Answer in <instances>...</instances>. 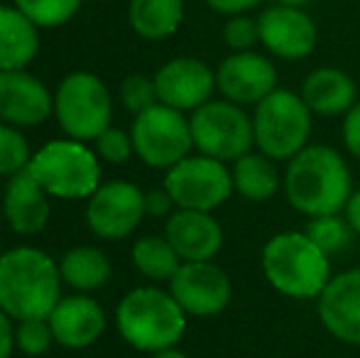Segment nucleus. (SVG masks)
Returning <instances> with one entry per match:
<instances>
[{
  "mask_svg": "<svg viewBox=\"0 0 360 358\" xmlns=\"http://www.w3.org/2000/svg\"><path fill=\"white\" fill-rule=\"evenodd\" d=\"M184 0H130L128 23L143 39H165L179 30Z\"/></svg>",
  "mask_w": 360,
  "mask_h": 358,
  "instance_id": "b1692460",
  "label": "nucleus"
},
{
  "mask_svg": "<svg viewBox=\"0 0 360 358\" xmlns=\"http://www.w3.org/2000/svg\"><path fill=\"white\" fill-rule=\"evenodd\" d=\"M120 101H123L125 110H130L133 115L145 113L147 108L160 103L157 96L155 77H145V74H130L120 84Z\"/></svg>",
  "mask_w": 360,
  "mask_h": 358,
  "instance_id": "c756f323",
  "label": "nucleus"
},
{
  "mask_svg": "<svg viewBox=\"0 0 360 358\" xmlns=\"http://www.w3.org/2000/svg\"><path fill=\"white\" fill-rule=\"evenodd\" d=\"M133 153H135V148H133L130 133H125V130H120V128H113V125L105 128L103 133L96 138V155L110 165L128 162Z\"/></svg>",
  "mask_w": 360,
  "mask_h": 358,
  "instance_id": "473e14b6",
  "label": "nucleus"
},
{
  "mask_svg": "<svg viewBox=\"0 0 360 358\" xmlns=\"http://www.w3.org/2000/svg\"><path fill=\"white\" fill-rule=\"evenodd\" d=\"M15 8L37 27H59L79 13L81 0H15Z\"/></svg>",
  "mask_w": 360,
  "mask_h": 358,
  "instance_id": "cd10ccee",
  "label": "nucleus"
},
{
  "mask_svg": "<svg viewBox=\"0 0 360 358\" xmlns=\"http://www.w3.org/2000/svg\"><path fill=\"white\" fill-rule=\"evenodd\" d=\"M54 110V98L44 82L25 69L0 72V120L15 128H34Z\"/></svg>",
  "mask_w": 360,
  "mask_h": 358,
  "instance_id": "f3484780",
  "label": "nucleus"
},
{
  "mask_svg": "<svg viewBox=\"0 0 360 358\" xmlns=\"http://www.w3.org/2000/svg\"><path fill=\"white\" fill-rule=\"evenodd\" d=\"M314 130V113L302 94L277 87L255 106L252 133L255 150L275 162H289L309 145Z\"/></svg>",
  "mask_w": 360,
  "mask_h": 358,
  "instance_id": "39448f33",
  "label": "nucleus"
},
{
  "mask_svg": "<svg viewBox=\"0 0 360 358\" xmlns=\"http://www.w3.org/2000/svg\"><path fill=\"white\" fill-rule=\"evenodd\" d=\"M135 155L155 170H169L184 158H189L194 140H191L189 118L176 108L165 103H157L147 108L145 113L135 115L133 130Z\"/></svg>",
  "mask_w": 360,
  "mask_h": 358,
  "instance_id": "1a4fd4ad",
  "label": "nucleus"
},
{
  "mask_svg": "<svg viewBox=\"0 0 360 358\" xmlns=\"http://www.w3.org/2000/svg\"><path fill=\"white\" fill-rule=\"evenodd\" d=\"M343 216H346L348 226L353 229V234L360 238V189H356L348 199L346 209H343Z\"/></svg>",
  "mask_w": 360,
  "mask_h": 358,
  "instance_id": "4c0bfd02",
  "label": "nucleus"
},
{
  "mask_svg": "<svg viewBox=\"0 0 360 358\" xmlns=\"http://www.w3.org/2000/svg\"><path fill=\"white\" fill-rule=\"evenodd\" d=\"M165 238L181 263L214 260L223 248V229L211 211L176 209L165 224Z\"/></svg>",
  "mask_w": 360,
  "mask_h": 358,
  "instance_id": "a211bd4d",
  "label": "nucleus"
},
{
  "mask_svg": "<svg viewBox=\"0 0 360 358\" xmlns=\"http://www.w3.org/2000/svg\"><path fill=\"white\" fill-rule=\"evenodd\" d=\"M341 138L346 150L353 155L356 160H360V101L343 115V125H341Z\"/></svg>",
  "mask_w": 360,
  "mask_h": 358,
  "instance_id": "72a5a7b5",
  "label": "nucleus"
},
{
  "mask_svg": "<svg viewBox=\"0 0 360 358\" xmlns=\"http://www.w3.org/2000/svg\"><path fill=\"white\" fill-rule=\"evenodd\" d=\"M133 265L152 282H169L179 270L181 258L165 236H145L133 245Z\"/></svg>",
  "mask_w": 360,
  "mask_h": 358,
  "instance_id": "a878e982",
  "label": "nucleus"
},
{
  "mask_svg": "<svg viewBox=\"0 0 360 358\" xmlns=\"http://www.w3.org/2000/svg\"><path fill=\"white\" fill-rule=\"evenodd\" d=\"M27 170L49 196L81 199L98 189L101 165L81 140H52L34 153Z\"/></svg>",
  "mask_w": 360,
  "mask_h": 358,
  "instance_id": "423d86ee",
  "label": "nucleus"
},
{
  "mask_svg": "<svg viewBox=\"0 0 360 358\" xmlns=\"http://www.w3.org/2000/svg\"><path fill=\"white\" fill-rule=\"evenodd\" d=\"M316 314L336 341L360 346V268L343 270L328 280L316 297Z\"/></svg>",
  "mask_w": 360,
  "mask_h": 358,
  "instance_id": "dca6fc26",
  "label": "nucleus"
},
{
  "mask_svg": "<svg viewBox=\"0 0 360 358\" xmlns=\"http://www.w3.org/2000/svg\"><path fill=\"white\" fill-rule=\"evenodd\" d=\"M216 89L236 106H257L277 89V67L255 49L231 52L216 69Z\"/></svg>",
  "mask_w": 360,
  "mask_h": 358,
  "instance_id": "4468645a",
  "label": "nucleus"
},
{
  "mask_svg": "<svg viewBox=\"0 0 360 358\" xmlns=\"http://www.w3.org/2000/svg\"><path fill=\"white\" fill-rule=\"evenodd\" d=\"M223 42L231 52H248L255 44H260V30H257V18H250L248 13L231 15L223 25Z\"/></svg>",
  "mask_w": 360,
  "mask_h": 358,
  "instance_id": "2f4dec72",
  "label": "nucleus"
},
{
  "mask_svg": "<svg viewBox=\"0 0 360 358\" xmlns=\"http://www.w3.org/2000/svg\"><path fill=\"white\" fill-rule=\"evenodd\" d=\"M44 186L34 179L30 170L13 174L5 186L3 214L15 234L34 236L47 226L49 219V199Z\"/></svg>",
  "mask_w": 360,
  "mask_h": 358,
  "instance_id": "aec40b11",
  "label": "nucleus"
},
{
  "mask_svg": "<svg viewBox=\"0 0 360 358\" xmlns=\"http://www.w3.org/2000/svg\"><path fill=\"white\" fill-rule=\"evenodd\" d=\"M5 255V250H3V241H0V258Z\"/></svg>",
  "mask_w": 360,
  "mask_h": 358,
  "instance_id": "a19ab883",
  "label": "nucleus"
},
{
  "mask_svg": "<svg viewBox=\"0 0 360 358\" xmlns=\"http://www.w3.org/2000/svg\"><path fill=\"white\" fill-rule=\"evenodd\" d=\"M233 174V189L245 201L252 204H265L275 199L277 191L285 184V174H280L277 162L262 153H248L238 158L231 167Z\"/></svg>",
  "mask_w": 360,
  "mask_h": 358,
  "instance_id": "5701e85b",
  "label": "nucleus"
},
{
  "mask_svg": "<svg viewBox=\"0 0 360 358\" xmlns=\"http://www.w3.org/2000/svg\"><path fill=\"white\" fill-rule=\"evenodd\" d=\"M265 280L289 300H316L333 277L326 255L307 231H280L262 248Z\"/></svg>",
  "mask_w": 360,
  "mask_h": 358,
  "instance_id": "7ed1b4c3",
  "label": "nucleus"
},
{
  "mask_svg": "<svg viewBox=\"0 0 360 358\" xmlns=\"http://www.w3.org/2000/svg\"><path fill=\"white\" fill-rule=\"evenodd\" d=\"M52 326L49 319H22L15 326V344L25 356H42L52 349Z\"/></svg>",
  "mask_w": 360,
  "mask_h": 358,
  "instance_id": "7c9ffc66",
  "label": "nucleus"
},
{
  "mask_svg": "<svg viewBox=\"0 0 360 358\" xmlns=\"http://www.w3.org/2000/svg\"><path fill=\"white\" fill-rule=\"evenodd\" d=\"M152 358H189V356L174 346V349H165V351H160V354H152Z\"/></svg>",
  "mask_w": 360,
  "mask_h": 358,
  "instance_id": "58836bf2",
  "label": "nucleus"
},
{
  "mask_svg": "<svg viewBox=\"0 0 360 358\" xmlns=\"http://www.w3.org/2000/svg\"><path fill=\"white\" fill-rule=\"evenodd\" d=\"M110 272L113 268H110L108 255L94 245H76L62 255V263H59L62 282L84 295L103 287L110 280Z\"/></svg>",
  "mask_w": 360,
  "mask_h": 358,
  "instance_id": "393cba45",
  "label": "nucleus"
},
{
  "mask_svg": "<svg viewBox=\"0 0 360 358\" xmlns=\"http://www.w3.org/2000/svg\"><path fill=\"white\" fill-rule=\"evenodd\" d=\"M13 317L0 309V358H10L15 349V326Z\"/></svg>",
  "mask_w": 360,
  "mask_h": 358,
  "instance_id": "e433bc0d",
  "label": "nucleus"
},
{
  "mask_svg": "<svg viewBox=\"0 0 360 358\" xmlns=\"http://www.w3.org/2000/svg\"><path fill=\"white\" fill-rule=\"evenodd\" d=\"M30 160L27 138L15 125L0 123V177H13L27 170Z\"/></svg>",
  "mask_w": 360,
  "mask_h": 358,
  "instance_id": "c85d7f7f",
  "label": "nucleus"
},
{
  "mask_svg": "<svg viewBox=\"0 0 360 358\" xmlns=\"http://www.w3.org/2000/svg\"><path fill=\"white\" fill-rule=\"evenodd\" d=\"M275 3H280V5H292V8H304V5H309L311 0H275Z\"/></svg>",
  "mask_w": 360,
  "mask_h": 358,
  "instance_id": "ea45409f",
  "label": "nucleus"
},
{
  "mask_svg": "<svg viewBox=\"0 0 360 358\" xmlns=\"http://www.w3.org/2000/svg\"><path fill=\"white\" fill-rule=\"evenodd\" d=\"M59 285V265L42 250L20 245L0 258V309L15 321L47 319L62 300Z\"/></svg>",
  "mask_w": 360,
  "mask_h": 358,
  "instance_id": "f03ea898",
  "label": "nucleus"
},
{
  "mask_svg": "<svg viewBox=\"0 0 360 358\" xmlns=\"http://www.w3.org/2000/svg\"><path fill=\"white\" fill-rule=\"evenodd\" d=\"M302 98L314 115L333 118L346 115L360 101V89L356 79L338 67H316L304 77Z\"/></svg>",
  "mask_w": 360,
  "mask_h": 358,
  "instance_id": "412c9836",
  "label": "nucleus"
},
{
  "mask_svg": "<svg viewBox=\"0 0 360 358\" xmlns=\"http://www.w3.org/2000/svg\"><path fill=\"white\" fill-rule=\"evenodd\" d=\"M155 87L160 103L181 113L184 110L194 113L196 108L214 98L216 72L196 57H174L157 69Z\"/></svg>",
  "mask_w": 360,
  "mask_h": 358,
  "instance_id": "2eb2a0df",
  "label": "nucleus"
},
{
  "mask_svg": "<svg viewBox=\"0 0 360 358\" xmlns=\"http://www.w3.org/2000/svg\"><path fill=\"white\" fill-rule=\"evenodd\" d=\"M204 3L209 5L214 13L231 18V15H243V13H248V10L257 8V5L265 3V0H204Z\"/></svg>",
  "mask_w": 360,
  "mask_h": 358,
  "instance_id": "c9c22d12",
  "label": "nucleus"
},
{
  "mask_svg": "<svg viewBox=\"0 0 360 358\" xmlns=\"http://www.w3.org/2000/svg\"><path fill=\"white\" fill-rule=\"evenodd\" d=\"M47 319L54 341L67 349H86L96 344L105 329V314L101 305L84 292L62 297Z\"/></svg>",
  "mask_w": 360,
  "mask_h": 358,
  "instance_id": "6ab92c4d",
  "label": "nucleus"
},
{
  "mask_svg": "<svg viewBox=\"0 0 360 358\" xmlns=\"http://www.w3.org/2000/svg\"><path fill=\"white\" fill-rule=\"evenodd\" d=\"M145 216V191L125 179L101 184L86 206V224L103 241L128 238Z\"/></svg>",
  "mask_w": 360,
  "mask_h": 358,
  "instance_id": "9b49d317",
  "label": "nucleus"
},
{
  "mask_svg": "<svg viewBox=\"0 0 360 358\" xmlns=\"http://www.w3.org/2000/svg\"><path fill=\"white\" fill-rule=\"evenodd\" d=\"M54 115L72 140H96L113 118L110 91L91 72H72L54 94Z\"/></svg>",
  "mask_w": 360,
  "mask_h": 358,
  "instance_id": "6e6552de",
  "label": "nucleus"
},
{
  "mask_svg": "<svg viewBox=\"0 0 360 358\" xmlns=\"http://www.w3.org/2000/svg\"><path fill=\"white\" fill-rule=\"evenodd\" d=\"M115 324L125 344L145 354L174 349L186 331V312L160 287H135L120 300Z\"/></svg>",
  "mask_w": 360,
  "mask_h": 358,
  "instance_id": "20e7f679",
  "label": "nucleus"
},
{
  "mask_svg": "<svg viewBox=\"0 0 360 358\" xmlns=\"http://www.w3.org/2000/svg\"><path fill=\"white\" fill-rule=\"evenodd\" d=\"M176 204L174 199L169 196V191L162 186V189H152L145 194V214L147 216H155V219H162V216H167L169 219L172 214H174Z\"/></svg>",
  "mask_w": 360,
  "mask_h": 358,
  "instance_id": "f704fd0d",
  "label": "nucleus"
},
{
  "mask_svg": "<svg viewBox=\"0 0 360 358\" xmlns=\"http://www.w3.org/2000/svg\"><path fill=\"white\" fill-rule=\"evenodd\" d=\"M257 30L265 52L285 62L307 59L319 42V27L314 18L304 8L292 5H267L257 15Z\"/></svg>",
  "mask_w": 360,
  "mask_h": 358,
  "instance_id": "ddd939ff",
  "label": "nucleus"
},
{
  "mask_svg": "<svg viewBox=\"0 0 360 358\" xmlns=\"http://www.w3.org/2000/svg\"><path fill=\"white\" fill-rule=\"evenodd\" d=\"M37 25L18 8L0 5V72L25 69L39 49Z\"/></svg>",
  "mask_w": 360,
  "mask_h": 358,
  "instance_id": "4be33fe9",
  "label": "nucleus"
},
{
  "mask_svg": "<svg viewBox=\"0 0 360 358\" xmlns=\"http://www.w3.org/2000/svg\"><path fill=\"white\" fill-rule=\"evenodd\" d=\"M162 186L169 191L176 209L189 211H214L236 194L226 162L206 155H189L169 167Z\"/></svg>",
  "mask_w": 360,
  "mask_h": 358,
  "instance_id": "9d476101",
  "label": "nucleus"
},
{
  "mask_svg": "<svg viewBox=\"0 0 360 358\" xmlns=\"http://www.w3.org/2000/svg\"><path fill=\"white\" fill-rule=\"evenodd\" d=\"M307 236L323 250L326 255L343 253L353 241V229L348 226L346 216L331 214V216H319L307 224Z\"/></svg>",
  "mask_w": 360,
  "mask_h": 358,
  "instance_id": "bb28decb",
  "label": "nucleus"
},
{
  "mask_svg": "<svg viewBox=\"0 0 360 358\" xmlns=\"http://www.w3.org/2000/svg\"><path fill=\"white\" fill-rule=\"evenodd\" d=\"M282 189L289 206L309 219L341 214L356 191L346 158L336 148L321 143H309L289 160Z\"/></svg>",
  "mask_w": 360,
  "mask_h": 358,
  "instance_id": "f257e3e1",
  "label": "nucleus"
},
{
  "mask_svg": "<svg viewBox=\"0 0 360 358\" xmlns=\"http://www.w3.org/2000/svg\"><path fill=\"white\" fill-rule=\"evenodd\" d=\"M191 140L199 155L236 162L238 158L252 153L255 133H252V115L243 106L231 101H214L196 108L189 118Z\"/></svg>",
  "mask_w": 360,
  "mask_h": 358,
  "instance_id": "0eeeda50",
  "label": "nucleus"
},
{
  "mask_svg": "<svg viewBox=\"0 0 360 358\" xmlns=\"http://www.w3.org/2000/svg\"><path fill=\"white\" fill-rule=\"evenodd\" d=\"M169 292L186 317H216L231 305L233 285L231 277L214 260L181 263L169 280Z\"/></svg>",
  "mask_w": 360,
  "mask_h": 358,
  "instance_id": "f8f14e48",
  "label": "nucleus"
}]
</instances>
